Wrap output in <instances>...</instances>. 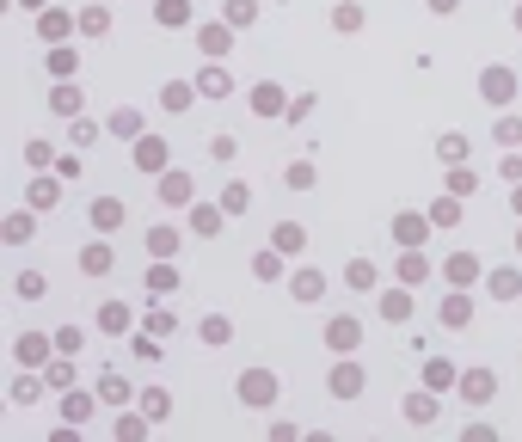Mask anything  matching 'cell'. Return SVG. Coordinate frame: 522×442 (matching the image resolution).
<instances>
[{
    "instance_id": "1",
    "label": "cell",
    "mask_w": 522,
    "mask_h": 442,
    "mask_svg": "<svg viewBox=\"0 0 522 442\" xmlns=\"http://www.w3.org/2000/svg\"><path fill=\"white\" fill-rule=\"evenodd\" d=\"M326 338H332V351H350V344H356V326H350V319H332Z\"/></svg>"
},
{
    "instance_id": "2",
    "label": "cell",
    "mask_w": 522,
    "mask_h": 442,
    "mask_svg": "<svg viewBox=\"0 0 522 442\" xmlns=\"http://www.w3.org/2000/svg\"><path fill=\"white\" fill-rule=\"evenodd\" d=\"M240 394L252 399V405H264V399H270V381H264V375H259V381H246V387H240Z\"/></svg>"
},
{
    "instance_id": "3",
    "label": "cell",
    "mask_w": 522,
    "mask_h": 442,
    "mask_svg": "<svg viewBox=\"0 0 522 442\" xmlns=\"http://www.w3.org/2000/svg\"><path fill=\"white\" fill-rule=\"evenodd\" d=\"M332 394H356V369H338L332 375Z\"/></svg>"
}]
</instances>
